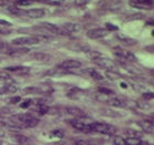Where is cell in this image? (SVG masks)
I'll list each match as a JSON object with an SVG mask.
<instances>
[{"label": "cell", "instance_id": "cell-22", "mask_svg": "<svg viewBox=\"0 0 154 145\" xmlns=\"http://www.w3.org/2000/svg\"><path fill=\"white\" fill-rule=\"evenodd\" d=\"M38 124V120L34 116H32L29 121H26L24 124H23V127H26V129H31V127H34Z\"/></svg>", "mask_w": 154, "mask_h": 145}, {"label": "cell", "instance_id": "cell-38", "mask_svg": "<svg viewBox=\"0 0 154 145\" xmlns=\"http://www.w3.org/2000/svg\"><path fill=\"white\" fill-rule=\"evenodd\" d=\"M89 2V0H75V5L76 6H84V5H86V3Z\"/></svg>", "mask_w": 154, "mask_h": 145}, {"label": "cell", "instance_id": "cell-39", "mask_svg": "<svg viewBox=\"0 0 154 145\" xmlns=\"http://www.w3.org/2000/svg\"><path fill=\"white\" fill-rule=\"evenodd\" d=\"M52 135H54V136H56V137H63V132H62L61 130H55L54 132L52 133Z\"/></svg>", "mask_w": 154, "mask_h": 145}, {"label": "cell", "instance_id": "cell-3", "mask_svg": "<svg viewBox=\"0 0 154 145\" xmlns=\"http://www.w3.org/2000/svg\"><path fill=\"white\" fill-rule=\"evenodd\" d=\"M113 53H115L118 58H121L123 60L128 62H135L137 61V58L135 55L132 53L131 51H128V50H125V49H121L119 47H115L113 48Z\"/></svg>", "mask_w": 154, "mask_h": 145}, {"label": "cell", "instance_id": "cell-7", "mask_svg": "<svg viewBox=\"0 0 154 145\" xmlns=\"http://www.w3.org/2000/svg\"><path fill=\"white\" fill-rule=\"evenodd\" d=\"M80 29H82V27L79 25H77V23L74 22H67V23H64L62 27H60V31L58 32L61 33H75V32H79Z\"/></svg>", "mask_w": 154, "mask_h": 145}, {"label": "cell", "instance_id": "cell-41", "mask_svg": "<svg viewBox=\"0 0 154 145\" xmlns=\"http://www.w3.org/2000/svg\"><path fill=\"white\" fill-rule=\"evenodd\" d=\"M146 50H148V51H151V52H154V44L153 45H150V47H146Z\"/></svg>", "mask_w": 154, "mask_h": 145}, {"label": "cell", "instance_id": "cell-28", "mask_svg": "<svg viewBox=\"0 0 154 145\" xmlns=\"http://www.w3.org/2000/svg\"><path fill=\"white\" fill-rule=\"evenodd\" d=\"M141 142V139H131V137L125 139V145H140Z\"/></svg>", "mask_w": 154, "mask_h": 145}, {"label": "cell", "instance_id": "cell-37", "mask_svg": "<svg viewBox=\"0 0 154 145\" xmlns=\"http://www.w3.org/2000/svg\"><path fill=\"white\" fill-rule=\"evenodd\" d=\"M20 101H21V97H13L10 99V104H17L19 103Z\"/></svg>", "mask_w": 154, "mask_h": 145}, {"label": "cell", "instance_id": "cell-33", "mask_svg": "<svg viewBox=\"0 0 154 145\" xmlns=\"http://www.w3.org/2000/svg\"><path fill=\"white\" fill-rule=\"evenodd\" d=\"M142 97L146 101L153 100L154 99V92H144V93L142 94Z\"/></svg>", "mask_w": 154, "mask_h": 145}, {"label": "cell", "instance_id": "cell-21", "mask_svg": "<svg viewBox=\"0 0 154 145\" xmlns=\"http://www.w3.org/2000/svg\"><path fill=\"white\" fill-rule=\"evenodd\" d=\"M32 58L36 61H48L50 60V55L46 54V53H43V52H36V53H33Z\"/></svg>", "mask_w": 154, "mask_h": 145}, {"label": "cell", "instance_id": "cell-45", "mask_svg": "<svg viewBox=\"0 0 154 145\" xmlns=\"http://www.w3.org/2000/svg\"><path fill=\"white\" fill-rule=\"evenodd\" d=\"M151 117H152V119L154 120V113H152V114H151Z\"/></svg>", "mask_w": 154, "mask_h": 145}, {"label": "cell", "instance_id": "cell-14", "mask_svg": "<svg viewBox=\"0 0 154 145\" xmlns=\"http://www.w3.org/2000/svg\"><path fill=\"white\" fill-rule=\"evenodd\" d=\"M108 104L113 107H119V109H123V107H127L125 101L118 97H110L109 101H108Z\"/></svg>", "mask_w": 154, "mask_h": 145}, {"label": "cell", "instance_id": "cell-26", "mask_svg": "<svg viewBox=\"0 0 154 145\" xmlns=\"http://www.w3.org/2000/svg\"><path fill=\"white\" fill-rule=\"evenodd\" d=\"M38 113H40V114H42V115H44V114H48V113L50 112V107H48V105H46V104H44V103H40V104H38Z\"/></svg>", "mask_w": 154, "mask_h": 145}, {"label": "cell", "instance_id": "cell-34", "mask_svg": "<svg viewBox=\"0 0 154 145\" xmlns=\"http://www.w3.org/2000/svg\"><path fill=\"white\" fill-rule=\"evenodd\" d=\"M31 104H32V100H31V99H28V100L23 101L22 103L20 104V107H22V109H28Z\"/></svg>", "mask_w": 154, "mask_h": 145}, {"label": "cell", "instance_id": "cell-1", "mask_svg": "<svg viewBox=\"0 0 154 145\" xmlns=\"http://www.w3.org/2000/svg\"><path fill=\"white\" fill-rule=\"evenodd\" d=\"M90 57L93 59V61L95 62V64H97L100 68L105 69L106 71H116L117 64L111 59L103 57V55H101L98 52H90Z\"/></svg>", "mask_w": 154, "mask_h": 145}, {"label": "cell", "instance_id": "cell-19", "mask_svg": "<svg viewBox=\"0 0 154 145\" xmlns=\"http://www.w3.org/2000/svg\"><path fill=\"white\" fill-rule=\"evenodd\" d=\"M118 39L120 40L121 43H123L125 45H135L137 44V41H135L134 39L132 38H129V37L125 36V35H118Z\"/></svg>", "mask_w": 154, "mask_h": 145}, {"label": "cell", "instance_id": "cell-46", "mask_svg": "<svg viewBox=\"0 0 154 145\" xmlns=\"http://www.w3.org/2000/svg\"><path fill=\"white\" fill-rule=\"evenodd\" d=\"M152 73H153V75H154V69H153V70H152Z\"/></svg>", "mask_w": 154, "mask_h": 145}, {"label": "cell", "instance_id": "cell-4", "mask_svg": "<svg viewBox=\"0 0 154 145\" xmlns=\"http://www.w3.org/2000/svg\"><path fill=\"white\" fill-rule=\"evenodd\" d=\"M130 6L137 9L149 10L154 7V0H129Z\"/></svg>", "mask_w": 154, "mask_h": 145}, {"label": "cell", "instance_id": "cell-42", "mask_svg": "<svg viewBox=\"0 0 154 145\" xmlns=\"http://www.w3.org/2000/svg\"><path fill=\"white\" fill-rule=\"evenodd\" d=\"M7 3H8V1H7V0H0V7L6 6Z\"/></svg>", "mask_w": 154, "mask_h": 145}, {"label": "cell", "instance_id": "cell-10", "mask_svg": "<svg viewBox=\"0 0 154 145\" xmlns=\"http://www.w3.org/2000/svg\"><path fill=\"white\" fill-rule=\"evenodd\" d=\"M82 67V63H80L78 60H73V59H69V60H65L58 65L60 69H63V70H72V69H79Z\"/></svg>", "mask_w": 154, "mask_h": 145}, {"label": "cell", "instance_id": "cell-11", "mask_svg": "<svg viewBox=\"0 0 154 145\" xmlns=\"http://www.w3.org/2000/svg\"><path fill=\"white\" fill-rule=\"evenodd\" d=\"M99 112L101 115L107 116V117H113V119L122 117L121 113H119L118 111H115L112 109H108V107H101V109H99Z\"/></svg>", "mask_w": 154, "mask_h": 145}, {"label": "cell", "instance_id": "cell-27", "mask_svg": "<svg viewBox=\"0 0 154 145\" xmlns=\"http://www.w3.org/2000/svg\"><path fill=\"white\" fill-rule=\"evenodd\" d=\"M11 48L9 47L8 43H6L5 41H0V52H3V53H8L9 54Z\"/></svg>", "mask_w": 154, "mask_h": 145}, {"label": "cell", "instance_id": "cell-20", "mask_svg": "<svg viewBox=\"0 0 154 145\" xmlns=\"http://www.w3.org/2000/svg\"><path fill=\"white\" fill-rule=\"evenodd\" d=\"M29 49L26 48H18V49H11L9 52L10 55H12V57H19V55H23V54H26V53H29Z\"/></svg>", "mask_w": 154, "mask_h": 145}, {"label": "cell", "instance_id": "cell-36", "mask_svg": "<svg viewBox=\"0 0 154 145\" xmlns=\"http://www.w3.org/2000/svg\"><path fill=\"white\" fill-rule=\"evenodd\" d=\"M106 30H108V31H117L118 27L113 26L111 23H106Z\"/></svg>", "mask_w": 154, "mask_h": 145}, {"label": "cell", "instance_id": "cell-2", "mask_svg": "<svg viewBox=\"0 0 154 145\" xmlns=\"http://www.w3.org/2000/svg\"><path fill=\"white\" fill-rule=\"evenodd\" d=\"M91 132L100 133V134H106V135H111L116 133V127L107 123L100 122H91Z\"/></svg>", "mask_w": 154, "mask_h": 145}, {"label": "cell", "instance_id": "cell-32", "mask_svg": "<svg viewBox=\"0 0 154 145\" xmlns=\"http://www.w3.org/2000/svg\"><path fill=\"white\" fill-rule=\"evenodd\" d=\"M98 92H99V93H103V94H107V95H112V94H113V92L110 90V89H107V87H101L98 89Z\"/></svg>", "mask_w": 154, "mask_h": 145}, {"label": "cell", "instance_id": "cell-13", "mask_svg": "<svg viewBox=\"0 0 154 145\" xmlns=\"http://www.w3.org/2000/svg\"><path fill=\"white\" fill-rule=\"evenodd\" d=\"M66 113L69 114V115H73L77 119H79V117H84L85 116V112H84L83 110L79 109V107H67L65 109Z\"/></svg>", "mask_w": 154, "mask_h": 145}, {"label": "cell", "instance_id": "cell-40", "mask_svg": "<svg viewBox=\"0 0 154 145\" xmlns=\"http://www.w3.org/2000/svg\"><path fill=\"white\" fill-rule=\"evenodd\" d=\"M0 25H2V26H7V27L11 26V23L8 22V21H6V20H2V19H0Z\"/></svg>", "mask_w": 154, "mask_h": 145}, {"label": "cell", "instance_id": "cell-9", "mask_svg": "<svg viewBox=\"0 0 154 145\" xmlns=\"http://www.w3.org/2000/svg\"><path fill=\"white\" fill-rule=\"evenodd\" d=\"M138 125L140 126L142 131H144V132H148V133L154 132V120L152 119L151 116L148 117L146 120H143V121L138 122Z\"/></svg>", "mask_w": 154, "mask_h": 145}, {"label": "cell", "instance_id": "cell-44", "mask_svg": "<svg viewBox=\"0 0 154 145\" xmlns=\"http://www.w3.org/2000/svg\"><path fill=\"white\" fill-rule=\"evenodd\" d=\"M140 145H149V143L148 142H143V141H142L141 144H140Z\"/></svg>", "mask_w": 154, "mask_h": 145}, {"label": "cell", "instance_id": "cell-25", "mask_svg": "<svg viewBox=\"0 0 154 145\" xmlns=\"http://www.w3.org/2000/svg\"><path fill=\"white\" fill-rule=\"evenodd\" d=\"M13 1L19 7H28L33 3V0H13Z\"/></svg>", "mask_w": 154, "mask_h": 145}, {"label": "cell", "instance_id": "cell-31", "mask_svg": "<svg viewBox=\"0 0 154 145\" xmlns=\"http://www.w3.org/2000/svg\"><path fill=\"white\" fill-rule=\"evenodd\" d=\"M142 18H143V15H140V13H131L128 17H125L127 20H138V19H142Z\"/></svg>", "mask_w": 154, "mask_h": 145}, {"label": "cell", "instance_id": "cell-30", "mask_svg": "<svg viewBox=\"0 0 154 145\" xmlns=\"http://www.w3.org/2000/svg\"><path fill=\"white\" fill-rule=\"evenodd\" d=\"M137 107L142 110H148L151 107V105H150L146 101H138V102H137Z\"/></svg>", "mask_w": 154, "mask_h": 145}, {"label": "cell", "instance_id": "cell-5", "mask_svg": "<svg viewBox=\"0 0 154 145\" xmlns=\"http://www.w3.org/2000/svg\"><path fill=\"white\" fill-rule=\"evenodd\" d=\"M38 40L36 37H20V38H16L12 40V44L14 45H31V44H36L38 43Z\"/></svg>", "mask_w": 154, "mask_h": 145}, {"label": "cell", "instance_id": "cell-43", "mask_svg": "<svg viewBox=\"0 0 154 145\" xmlns=\"http://www.w3.org/2000/svg\"><path fill=\"white\" fill-rule=\"evenodd\" d=\"M77 144H78V145H90L89 143H87V142H82V141H79V142H77Z\"/></svg>", "mask_w": 154, "mask_h": 145}, {"label": "cell", "instance_id": "cell-29", "mask_svg": "<svg viewBox=\"0 0 154 145\" xmlns=\"http://www.w3.org/2000/svg\"><path fill=\"white\" fill-rule=\"evenodd\" d=\"M113 145H125V140L121 136H115L112 139Z\"/></svg>", "mask_w": 154, "mask_h": 145}, {"label": "cell", "instance_id": "cell-23", "mask_svg": "<svg viewBox=\"0 0 154 145\" xmlns=\"http://www.w3.org/2000/svg\"><path fill=\"white\" fill-rule=\"evenodd\" d=\"M3 90V93H16L17 91H18V87H17L16 84H8L6 87H2Z\"/></svg>", "mask_w": 154, "mask_h": 145}, {"label": "cell", "instance_id": "cell-24", "mask_svg": "<svg viewBox=\"0 0 154 145\" xmlns=\"http://www.w3.org/2000/svg\"><path fill=\"white\" fill-rule=\"evenodd\" d=\"M105 75H106V77H108L109 80H112V81H116V80H118V79H120L119 73H117L116 71H106L105 72Z\"/></svg>", "mask_w": 154, "mask_h": 145}, {"label": "cell", "instance_id": "cell-6", "mask_svg": "<svg viewBox=\"0 0 154 145\" xmlns=\"http://www.w3.org/2000/svg\"><path fill=\"white\" fill-rule=\"evenodd\" d=\"M71 125L74 129L83 132H91V122H83L82 119H76L71 121Z\"/></svg>", "mask_w": 154, "mask_h": 145}, {"label": "cell", "instance_id": "cell-17", "mask_svg": "<svg viewBox=\"0 0 154 145\" xmlns=\"http://www.w3.org/2000/svg\"><path fill=\"white\" fill-rule=\"evenodd\" d=\"M125 134L128 137H131V139H141L143 136V133L141 131H138V130L134 129H127L125 131Z\"/></svg>", "mask_w": 154, "mask_h": 145}, {"label": "cell", "instance_id": "cell-12", "mask_svg": "<svg viewBox=\"0 0 154 145\" xmlns=\"http://www.w3.org/2000/svg\"><path fill=\"white\" fill-rule=\"evenodd\" d=\"M26 15L28 17H30V18H33V19H40V18L45 16V10L41 9V8L30 9L28 11H26Z\"/></svg>", "mask_w": 154, "mask_h": 145}, {"label": "cell", "instance_id": "cell-16", "mask_svg": "<svg viewBox=\"0 0 154 145\" xmlns=\"http://www.w3.org/2000/svg\"><path fill=\"white\" fill-rule=\"evenodd\" d=\"M40 28L43 29L44 31H46V32H58V31H60V28H58L57 26H55V25L50 23V22L41 23Z\"/></svg>", "mask_w": 154, "mask_h": 145}, {"label": "cell", "instance_id": "cell-18", "mask_svg": "<svg viewBox=\"0 0 154 145\" xmlns=\"http://www.w3.org/2000/svg\"><path fill=\"white\" fill-rule=\"evenodd\" d=\"M7 71L10 72H16L18 74H26L29 73V68H26V67H21V65H18V67H8L6 68Z\"/></svg>", "mask_w": 154, "mask_h": 145}, {"label": "cell", "instance_id": "cell-8", "mask_svg": "<svg viewBox=\"0 0 154 145\" xmlns=\"http://www.w3.org/2000/svg\"><path fill=\"white\" fill-rule=\"evenodd\" d=\"M109 33L108 30H106V28H96V29H91L87 32V37L90 39H101L105 38Z\"/></svg>", "mask_w": 154, "mask_h": 145}, {"label": "cell", "instance_id": "cell-35", "mask_svg": "<svg viewBox=\"0 0 154 145\" xmlns=\"http://www.w3.org/2000/svg\"><path fill=\"white\" fill-rule=\"evenodd\" d=\"M67 97H69V99H73V100H76V99H78V97H78V92H77L76 90L68 92Z\"/></svg>", "mask_w": 154, "mask_h": 145}, {"label": "cell", "instance_id": "cell-15", "mask_svg": "<svg viewBox=\"0 0 154 145\" xmlns=\"http://www.w3.org/2000/svg\"><path fill=\"white\" fill-rule=\"evenodd\" d=\"M86 72L88 73V75H89L90 77H93L94 80L98 81V82H103V80H105V77H103V75L101 73H99V72L97 71V70H95V69H87Z\"/></svg>", "mask_w": 154, "mask_h": 145}]
</instances>
